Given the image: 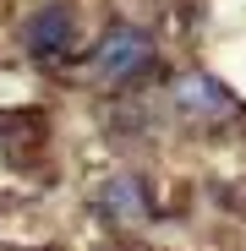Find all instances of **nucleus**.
I'll list each match as a JSON object with an SVG mask.
<instances>
[{"label": "nucleus", "mask_w": 246, "mask_h": 251, "mask_svg": "<svg viewBox=\"0 0 246 251\" xmlns=\"http://www.w3.org/2000/svg\"><path fill=\"white\" fill-rule=\"evenodd\" d=\"M104 197H109V213H115V219H137V213H142V202H137V180H115Z\"/></svg>", "instance_id": "4"}, {"label": "nucleus", "mask_w": 246, "mask_h": 251, "mask_svg": "<svg viewBox=\"0 0 246 251\" xmlns=\"http://www.w3.org/2000/svg\"><path fill=\"white\" fill-rule=\"evenodd\" d=\"M148 60H153V38H148L142 27H109V33L99 38L88 71H93L99 82H126V76H137Z\"/></svg>", "instance_id": "1"}, {"label": "nucleus", "mask_w": 246, "mask_h": 251, "mask_svg": "<svg viewBox=\"0 0 246 251\" xmlns=\"http://www.w3.org/2000/svg\"><path fill=\"white\" fill-rule=\"evenodd\" d=\"M71 38H77V11H71V6H44L38 17H27V50H33L38 60L66 55Z\"/></svg>", "instance_id": "2"}, {"label": "nucleus", "mask_w": 246, "mask_h": 251, "mask_svg": "<svg viewBox=\"0 0 246 251\" xmlns=\"http://www.w3.org/2000/svg\"><path fill=\"white\" fill-rule=\"evenodd\" d=\"M175 104H181L186 115H224V109H230V93L219 88V82H208L202 71H191V76L175 82Z\"/></svg>", "instance_id": "3"}]
</instances>
